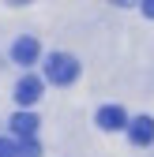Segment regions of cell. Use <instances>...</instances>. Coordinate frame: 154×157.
<instances>
[{
    "mask_svg": "<svg viewBox=\"0 0 154 157\" xmlns=\"http://www.w3.org/2000/svg\"><path fill=\"white\" fill-rule=\"evenodd\" d=\"M139 8H143V15H147V19H154V0H143Z\"/></svg>",
    "mask_w": 154,
    "mask_h": 157,
    "instance_id": "9",
    "label": "cell"
},
{
    "mask_svg": "<svg viewBox=\"0 0 154 157\" xmlns=\"http://www.w3.org/2000/svg\"><path fill=\"white\" fill-rule=\"evenodd\" d=\"M38 37H15V45H11V60L15 64H23V67H30L34 60H38Z\"/></svg>",
    "mask_w": 154,
    "mask_h": 157,
    "instance_id": "2",
    "label": "cell"
},
{
    "mask_svg": "<svg viewBox=\"0 0 154 157\" xmlns=\"http://www.w3.org/2000/svg\"><path fill=\"white\" fill-rule=\"evenodd\" d=\"M15 153H19V146L11 139H0V157H15Z\"/></svg>",
    "mask_w": 154,
    "mask_h": 157,
    "instance_id": "8",
    "label": "cell"
},
{
    "mask_svg": "<svg viewBox=\"0 0 154 157\" xmlns=\"http://www.w3.org/2000/svg\"><path fill=\"white\" fill-rule=\"evenodd\" d=\"M45 78H49V82H56V86L75 82V78H79V60L68 56V52H53L49 60H45Z\"/></svg>",
    "mask_w": 154,
    "mask_h": 157,
    "instance_id": "1",
    "label": "cell"
},
{
    "mask_svg": "<svg viewBox=\"0 0 154 157\" xmlns=\"http://www.w3.org/2000/svg\"><path fill=\"white\" fill-rule=\"evenodd\" d=\"M38 97H42V78H38V75H26V78L15 82V101L19 105H34Z\"/></svg>",
    "mask_w": 154,
    "mask_h": 157,
    "instance_id": "5",
    "label": "cell"
},
{
    "mask_svg": "<svg viewBox=\"0 0 154 157\" xmlns=\"http://www.w3.org/2000/svg\"><path fill=\"white\" fill-rule=\"evenodd\" d=\"M15 157H42V146H38V139H26L23 146H19Z\"/></svg>",
    "mask_w": 154,
    "mask_h": 157,
    "instance_id": "7",
    "label": "cell"
},
{
    "mask_svg": "<svg viewBox=\"0 0 154 157\" xmlns=\"http://www.w3.org/2000/svg\"><path fill=\"white\" fill-rule=\"evenodd\" d=\"M98 127H102V131H120V127H128V112H124L120 105L98 109Z\"/></svg>",
    "mask_w": 154,
    "mask_h": 157,
    "instance_id": "4",
    "label": "cell"
},
{
    "mask_svg": "<svg viewBox=\"0 0 154 157\" xmlns=\"http://www.w3.org/2000/svg\"><path fill=\"white\" fill-rule=\"evenodd\" d=\"M128 139L136 146H150L154 142V120L150 116H136V120L128 124Z\"/></svg>",
    "mask_w": 154,
    "mask_h": 157,
    "instance_id": "3",
    "label": "cell"
},
{
    "mask_svg": "<svg viewBox=\"0 0 154 157\" xmlns=\"http://www.w3.org/2000/svg\"><path fill=\"white\" fill-rule=\"evenodd\" d=\"M38 127H42V120H38L34 112H15V116H11V131H15L23 142L34 139V131H38Z\"/></svg>",
    "mask_w": 154,
    "mask_h": 157,
    "instance_id": "6",
    "label": "cell"
}]
</instances>
